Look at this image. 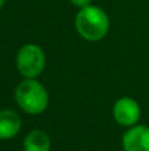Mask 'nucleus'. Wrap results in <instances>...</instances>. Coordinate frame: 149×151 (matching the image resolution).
Wrapping results in <instances>:
<instances>
[{
	"instance_id": "nucleus-1",
	"label": "nucleus",
	"mask_w": 149,
	"mask_h": 151,
	"mask_svg": "<svg viewBox=\"0 0 149 151\" xmlns=\"http://www.w3.org/2000/svg\"><path fill=\"white\" fill-rule=\"evenodd\" d=\"M74 24L79 36L90 42L103 40L110 31V17L106 11L92 4L79 8Z\"/></svg>"
},
{
	"instance_id": "nucleus-2",
	"label": "nucleus",
	"mask_w": 149,
	"mask_h": 151,
	"mask_svg": "<svg viewBox=\"0 0 149 151\" xmlns=\"http://www.w3.org/2000/svg\"><path fill=\"white\" fill-rule=\"evenodd\" d=\"M15 101L29 115L42 114L49 105V93L37 78H24L15 89Z\"/></svg>"
},
{
	"instance_id": "nucleus-3",
	"label": "nucleus",
	"mask_w": 149,
	"mask_h": 151,
	"mask_svg": "<svg viewBox=\"0 0 149 151\" xmlns=\"http://www.w3.org/2000/svg\"><path fill=\"white\" fill-rule=\"evenodd\" d=\"M16 69L24 78H37L46 66V55L38 44L28 42L16 53Z\"/></svg>"
},
{
	"instance_id": "nucleus-4",
	"label": "nucleus",
	"mask_w": 149,
	"mask_h": 151,
	"mask_svg": "<svg viewBox=\"0 0 149 151\" xmlns=\"http://www.w3.org/2000/svg\"><path fill=\"white\" fill-rule=\"evenodd\" d=\"M112 117L119 126L127 129L132 127L139 123L141 117V107L139 102L132 97H120L116 99L112 106Z\"/></svg>"
},
{
	"instance_id": "nucleus-5",
	"label": "nucleus",
	"mask_w": 149,
	"mask_h": 151,
	"mask_svg": "<svg viewBox=\"0 0 149 151\" xmlns=\"http://www.w3.org/2000/svg\"><path fill=\"white\" fill-rule=\"evenodd\" d=\"M123 151H149V126L135 125L121 137Z\"/></svg>"
},
{
	"instance_id": "nucleus-6",
	"label": "nucleus",
	"mask_w": 149,
	"mask_h": 151,
	"mask_svg": "<svg viewBox=\"0 0 149 151\" xmlns=\"http://www.w3.org/2000/svg\"><path fill=\"white\" fill-rule=\"evenodd\" d=\"M23 121L17 111L12 109L0 110V141L12 139L21 131Z\"/></svg>"
},
{
	"instance_id": "nucleus-7",
	"label": "nucleus",
	"mask_w": 149,
	"mask_h": 151,
	"mask_svg": "<svg viewBox=\"0 0 149 151\" xmlns=\"http://www.w3.org/2000/svg\"><path fill=\"white\" fill-rule=\"evenodd\" d=\"M24 151H50L52 150V141L46 131L41 129L31 130L23 141Z\"/></svg>"
},
{
	"instance_id": "nucleus-8",
	"label": "nucleus",
	"mask_w": 149,
	"mask_h": 151,
	"mask_svg": "<svg viewBox=\"0 0 149 151\" xmlns=\"http://www.w3.org/2000/svg\"><path fill=\"white\" fill-rule=\"evenodd\" d=\"M69 1L78 8H83V7H87V5L91 4L92 0H69Z\"/></svg>"
},
{
	"instance_id": "nucleus-9",
	"label": "nucleus",
	"mask_w": 149,
	"mask_h": 151,
	"mask_svg": "<svg viewBox=\"0 0 149 151\" xmlns=\"http://www.w3.org/2000/svg\"><path fill=\"white\" fill-rule=\"evenodd\" d=\"M4 4H5V0H0V11L3 9V7H4Z\"/></svg>"
}]
</instances>
